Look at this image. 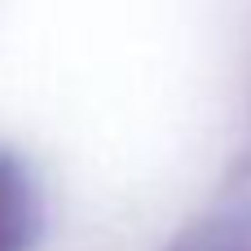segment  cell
<instances>
[{
    "instance_id": "6da1fadb",
    "label": "cell",
    "mask_w": 251,
    "mask_h": 251,
    "mask_svg": "<svg viewBox=\"0 0 251 251\" xmlns=\"http://www.w3.org/2000/svg\"><path fill=\"white\" fill-rule=\"evenodd\" d=\"M31 238V190L0 159V251H22Z\"/></svg>"
}]
</instances>
